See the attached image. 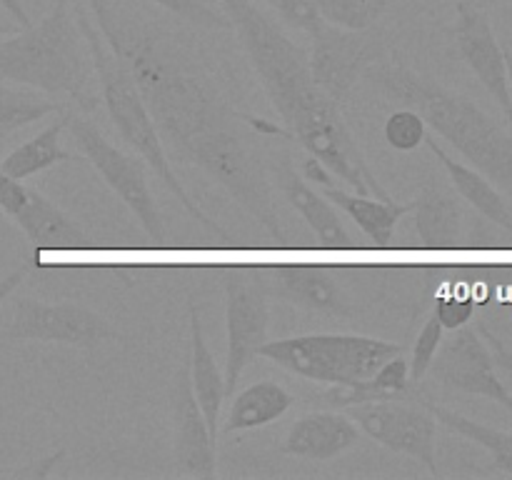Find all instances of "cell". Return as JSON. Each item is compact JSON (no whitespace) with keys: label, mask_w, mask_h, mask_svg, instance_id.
Masks as SVG:
<instances>
[{"label":"cell","mask_w":512,"mask_h":480,"mask_svg":"<svg viewBox=\"0 0 512 480\" xmlns=\"http://www.w3.org/2000/svg\"><path fill=\"white\" fill-rule=\"evenodd\" d=\"M98 30L138 83L168 158L195 165L223 185L230 198L283 245L273 180L258 143L245 130L243 113L160 30L120 18L115 5L108 23Z\"/></svg>","instance_id":"6da1fadb"},{"label":"cell","mask_w":512,"mask_h":480,"mask_svg":"<svg viewBox=\"0 0 512 480\" xmlns=\"http://www.w3.org/2000/svg\"><path fill=\"white\" fill-rule=\"evenodd\" d=\"M220 3L275 113L288 128V140H298L300 148L315 155L355 193L390 200V193L380 185L353 130L345 123L343 108L315 83L308 53L253 0Z\"/></svg>","instance_id":"7a4b0ae2"},{"label":"cell","mask_w":512,"mask_h":480,"mask_svg":"<svg viewBox=\"0 0 512 480\" xmlns=\"http://www.w3.org/2000/svg\"><path fill=\"white\" fill-rule=\"evenodd\" d=\"M363 80L418 110L428 128L448 140L475 170L493 180L512 200V133L475 100L415 73L405 63L380 60L365 70Z\"/></svg>","instance_id":"3957f363"},{"label":"cell","mask_w":512,"mask_h":480,"mask_svg":"<svg viewBox=\"0 0 512 480\" xmlns=\"http://www.w3.org/2000/svg\"><path fill=\"white\" fill-rule=\"evenodd\" d=\"M0 80L53 98L65 95L83 110L98 103L93 90L98 78L70 0H55L38 23L0 38Z\"/></svg>","instance_id":"277c9868"},{"label":"cell","mask_w":512,"mask_h":480,"mask_svg":"<svg viewBox=\"0 0 512 480\" xmlns=\"http://www.w3.org/2000/svg\"><path fill=\"white\" fill-rule=\"evenodd\" d=\"M75 20H78V28L80 33H83L85 45H88L90 60H93L100 98H103L105 110H108L110 120H113L120 138L140 155V160H145V165L153 170L155 178L163 180L165 188L175 195V200L183 205L185 213H188L200 228L208 230L210 235H215V238L223 240V243H230L233 238H230L228 230H225L218 220L210 218V215L195 203L193 195L180 185L178 175H175L173 170V160L168 158V150H165L163 140H160V133L158 128H155V120L153 115H150L148 103H145L135 78L130 75L128 65L123 63L120 55L113 53V48H110L108 40L103 38L98 25L90 20V15L85 13L80 5H75Z\"/></svg>","instance_id":"5b68a950"},{"label":"cell","mask_w":512,"mask_h":480,"mask_svg":"<svg viewBox=\"0 0 512 480\" xmlns=\"http://www.w3.org/2000/svg\"><path fill=\"white\" fill-rule=\"evenodd\" d=\"M403 353L390 340L355 333H310L295 338L268 340L258 358L280 365L298 378L320 385H353L368 380L385 360Z\"/></svg>","instance_id":"8992f818"},{"label":"cell","mask_w":512,"mask_h":480,"mask_svg":"<svg viewBox=\"0 0 512 480\" xmlns=\"http://www.w3.org/2000/svg\"><path fill=\"white\" fill-rule=\"evenodd\" d=\"M65 128L73 135L75 145L95 168V173L105 180L110 190L123 200L125 208L133 213L140 228L145 230L155 245L165 243V225L160 218L158 203L150 190L148 173H145L143 163L135 160L133 155L123 153L118 145L110 143L90 120L78 118V115H65Z\"/></svg>","instance_id":"52a82bcc"},{"label":"cell","mask_w":512,"mask_h":480,"mask_svg":"<svg viewBox=\"0 0 512 480\" xmlns=\"http://www.w3.org/2000/svg\"><path fill=\"white\" fill-rule=\"evenodd\" d=\"M225 398H233L240 375L258 360L260 348L268 343L270 298L258 278V268L225 270Z\"/></svg>","instance_id":"ba28073f"},{"label":"cell","mask_w":512,"mask_h":480,"mask_svg":"<svg viewBox=\"0 0 512 480\" xmlns=\"http://www.w3.org/2000/svg\"><path fill=\"white\" fill-rule=\"evenodd\" d=\"M310 50V73L330 100L343 108L353 93L355 83L363 80L370 65L385 60V43L380 35L365 30L340 28L323 23L313 35Z\"/></svg>","instance_id":"9c48e42d"},{"label":"cell","mask_w":512,"mask_h":480,"mask_svg":"<svg viewBox=\"0 0 512 480\" xmlns=\"http://www.w3.org/2000/svg\"><path fill=\"white\" fill-rule=\"evenodd\" d=\"M3 335L13 343H63L75 348H95L115 340L108 320L80 303H48L38 298H18L13 318Z\"/></svg>","instance_id":"30bf717a"},{"label":"cell","mask_w":512,"mask_h":480,"mask_svg":"<svg viewBox=\"0 0 512 480\" xmlns=\"http://www.w3.org/2000/svg\"><path fill=\"white\" fill-rule=\"evenodd\" d=\"M400 400L403 398L360 403L348 408V413L370 440L418 460L428 473L438 475V448H435L438 420L425 405L418 408Z\"/></svg>","instance_id":"8fae6325"},{"label":"cell","mask_w":512,"mask_h":480,"mask_svg":"<svg viewBox=\"0 0 512 480\" xmlns=\"http://www.w3.org/2000/svg\"><path fill=\"white\" fill-rule=\"evenodd\" d=\"M455 10H458V18L450 28L455 53L473 70L490 98L498 103L505 115V123L512 130V90L505 48L498 43L488 15L475 0H455Z\"/></svg>","instance_id":"7c38bea8"},{"label":"cell","mask_w":512,"mask_h":480,"mask_svg":"<svg viewBox=\"0 0 512 480\" xmlns=\"http://www.w3.org/2000/svg\"><path fill=\"white\" fill-rule=\"evenodd\" d=\"M495 368L498 365H495L493 353L485 345L480 330L463 325V328L453 330V338L448 340L443 353L435 355L430 370L445 388L493 400L512 413V393L498 378Z\"/></svg>","instance_id":"4fadbf2b"},{"label":"cell","mask_w":512,"mask_h":480,"mask_svg":"<svg viewBox=\"0 0 512 480\" xmlns=\"http://www.w3.org/2000/svg\"><path fill=\"white\" fill-rule=\"evenodd\" d=\"M173 463L175 473L190 478H215V435L210 433L208 420L195 400L193 380H190V358L175 373L173 388Z\"/></svg>","instance_id":"5bb4252c"},{"label":"cell","mask_w":512,"mask_h":480,"mask_svg":"<svg viewBox=\"0 0 512 480\" xmlns=\"http://www.w3.org/2000/svg\"><path fill=\"white\" fill-rule=\"evenodd\" d=\"M258 278L270 300L295 305L310 313L335 315V318L353 315L338 275L323 265H273V268H258Z\"/></svg>","instance_id":"9a60e30c"},{"label":"cell","mask_w":512,"mask_h":480,"mask_svg":"<svg viewBox=\"0 0 512 480\" xmlns=\"http://www.w3.org/2000/svg\"><path fill=\"white\" fill-rule=\"evenodd\" d=\"M303 178L320 185L325 198H328L335 208L343 210V213L363 230L365 238H368L375 248H390L395 240V228H398V223L413 210V203H395L393 198L383 200L375 198V195L343 190L340 185L333 183V173H330L315 155L305 158Z\"/></svg>","instance_id":"2e32d148"},{"label":"cell","mask_w":512,"mask_h":480,"mask_svg":"<svg viewBox=\"0 0 512 480\" xmlns=\"http://www.w3.org/2000/svg\"><path fill=\"white\" fill-rule=\"evenodd\" d=\"M358 440L360 428L350 415L338 413V410H320V413H308L295 420L280 450L290 458L328 463L353 448Z\"/></svg>","instance_id":"e0dca14e"},{"label":"cell","mask_w":512,"mask_h":480,"mask_svg":"<svg viewBox=\"0 0 512 480\" xmlns=\"http://www.w3.org/2000/svg\"><path fill=\"white\" fill-rule=\"evenodd\" d=\"M273 178L285 203H288L290 208L305 220V225L313 230L320 248H333V250L353 248L355 245L353 238H350V233L345 230L335 205L330 203L323 193H318L308 180L300 178L288 160L275 165Z\"/></svg>","instance_id":"ac0fdd59"},{"label":"cell","mask_w":512,"mask_h":480,"mask_svg":"<svg viewBox=\"0 0 512 480\" xmlns=\"http://www.w3.org/2000/svg\"><path fill=\"white\" fill-rule=\"evenodd\" d=\"M13 223L23 230L35 250H75L88 245L85 230L35 188H30L28 203L15 215Z\"/></svg>","instance_id":"d6986e66"},{"label":"cell","mask_w":512,"mask_h":480,"mask_svg":"<svg viewBox=\"0 0 512 480\" xmlns=\"http://www.w3.org/2000/svg\"><path fill=\"white\" fill-rule=\"evenodd\" d=\"M413 223L420 245L430 250L458 248L463 240V208L453 193L440 185H425L413 200Z\"/></svg>","instance_id":"ffe728a7"},{"label":"cell","mask_w":512,"mask_h":480,"mask_svg":"<svg viewBox=\"0 0 512 480\" xmlns=\"http://www.w3.org/2000/svg\"><path fill=\"white\" fill-rule=\"evenodd\" d=\"M423 145H428L430 153L440 160V165L445 168V173H448L450 183L458 190L460 198L468 200L485 220H490V223L498 225V228H503L505 233L512 235V210L510 205L505 203V195L500 193L498 185H495L493 180L485 178V175L480 173V170H475L473 165L460 163L453 155L445 153L443 145L435 138H430V135L425 138Z\"/></svg>","instance_id":"44dd1931"},{"label":"cell","mask_w":512,"mask_h":480,"mask_svg":"<svg viewBox=\"0 0 512 480\" xmlns=\"http://www.w3.org/2000/svg\"><path fill=\"white\" fill-rule=\"evenodd\" d=\"M188 320H190V380H193L195 400L208 420L210 433L218 435L220 408L225 400V375L220 373L215 363V353L208 348V340L203 333V320H200L198 303L193 295L188 298Z\"/></svg>","instance_id":"7402d4cb"},{"label":"cell","mask_w":512,"mask_h":480,"mask_svg":"<svg viewBox=\"0 0 512 480\" xmlns=\"http://www.w3.org/2000/svg\"><path fill=\"white\" fill-rule=\"evenodd\" d=\"M295 398L288 388L275 380H258L243 393L233 395V405L225 418L223 433H243V430L265 428L283 418L293 408Z\"/></svg>","instance_id":"603a6c76"},{"label":"cell","mask_w":512,"mask_h":480,"mask_svg":"<svg viewBox=\"0 0 512 480\" xmlns=\"http://www.w3.org/2000/svg\"><path fill=\"white\" fill-rule=\"evenodd\" d=\"M410 368L408 360L403 355L385 360L368 380L353 385V388H340V385H330L320 398L323 403L333 405V408H353L360 403H373V400H395L405 398L410 390Z\"/></svg>","instance_id":"cb8c5ba5"},{"label":"cell","mask_w":512,"mask_h":480,"mask_svg":"<svg viewBox=\"0 0 512 480\" xmlns=\"http://www.w3.org/2000/svg\"><path fill=\"white\" fill-rule=\"evenodd\" d=\"M65 130V115L50 123L48 128L40 130L35 138L25 140L15 150H10L3 160H0V173L15 180H28L33 175L43 173V170L53 168L58 163H70L75 155L63 148L60 143V133Z\"/></svg>","instance_id":"d4e9b609"},{"label":"cell","mask_w":512,"mask_h":480,"mask_svg":"<svg viewBox=\"0 0 512 480\" xmlns=\"http://www.w3.org/2000/svg\"><path fill=\"white\" fill-rule=\"evenodd\" d=\"M430 413L435 415L438 423H443L445 428H450L453 433L463 435L465 440H473L475 445L485 448L493 458V465L498 470H503L505 475H512V433L508 430L493 428V425L478 423V420L468 418L463 413H455V410L445 408V405H435L430 400H420Z\"/></svg>","instance_id":"484cf974"},{"label":"cell","mask_w":512,"mask_h":480,"mask_svg":"<svg viewBox=\"0 0 512 480\" xmlns=\"http://www.w3.org/2000/svg\"><path fill=\"white\" fill-rule=\"evenodd\" d=\"M53 113H60V105L53 103V100L38 98L33 93L8 88V85L0 83V140Z\"/></svg>","instance_id":"4316f807"},{"label":"cell","mask_w":512,"mask_h":480,"mask_svg":"<svg viewBox=\"0 0 512 480\" xmlns=\"http://www.w3.org/2000/svg\"><path fill=\"white\" fill-rule=\"evenodd\" d=\"M395 0H315L325 23L350 30H365L393 5Z\"/></svg>","instance_id":"83f0119b"},{"label":"cell","mask_w":512,"mask_h":480,"mask_svg":"<svg viewBox=\"0 0 512 480\" xmlns=\"http://www.w3.org/2000/svg\"><path fill=\"white\" fill-rule=\"evenodd\" d=\"M383 135L390 148L400 150V153H410V150L420 148L425 143V138H428V123H425L418 110L405 105V108L388 115Z\"/></svg>","instance_id":"f1b7e54d"},{"label":"cell","mask_w":512,"mask_h":480,"mask_svg":"<svg viewBox=\"0 0 512 480\" xmlns=\"http://www.w3.org/2000/svg\"><path fill=\"white\" fill-rule=\"evenodd\" d=\"M443 333L445 328L440 325V320L435 318V315H430L423 323V328H420L418 338H415L413 358H410L408 363L410 383H420V380L430 373L435 355H438L440 345H443Z\"/></svg>","instance_id":"f546056e"},{"label":"cell","mask_w":512,"mask_h":480,"mask_svg":"<svg viewBox=\"0 0 512 480\" xmlns=\"http://www.w3.org/2000/svg\"><path fill=\"white\" fill-rule=\"evenodd\" d=\"M143 3L168 10L170 15L190 25H198V28H230L228 15H220L218 10L205 5L203 0H143Z\"/></svg>","instance_id":"4dcf8cb0"},{"label":"cell","mask_w":512,"mask_h":480,"mask_svg":"<svg viewBox=\"0 0 512 480\" xmlns=\"http://www.w3.org/2000/svg\"><path fill=\"white\" fill-rule=\"evenodd\" d=\"M280 18L293 28L303 30V33L313 35L320 25L325 23L318 13L315 0H265Z\"/></svg>","instance_id":"1f68e13d"},{"label":"cell","mask_w":512,"mask_h":480,"mask_svg":"<svg viewBox=\"0 0 512 480\" xmlns=\"http://www.w3.org/2000/svg\"><path fill=\"white\" fill-rule=\"evenodd\" d=\"M435 318L440 320L445 330H458L463 325H470V320L475 318V300L473 298H438L435 300Z\"/></svg>","instance_id":"d6a6232c"},{"label":"cell","mask_w":512,"mask_h":480,"mask_svg":"<svg viewBox=\"0 0 512 480\" xmlns=\"http://www.w3.org/2000/svg\"><path fill=\"white\" fill-rule=\"evenodd\" d=\"M28 193L30 188L23 185V180L8 178V175L0 173V213L13 220L23 210V205L28 203Z\"/></svg>","instance_id":"836d02e7"},{"label":"cell","mask_w":512,"mask_h":480,"mask_svg":"<svg viewBox=\"0 0 512 480\" xmlns=\"http://www.w3.org/2000/svg\"><path fill=\"white\" fill-rule=\"evenodd\" d=\"M478 330H480V335H483V338L488 340L490 348H493L495 365H498V368H503V370H508V373H512V353H510L508 348H505L503 340H500L498 335L493 333V330L485 328V325H478Z\"/></svg>","instance_id":"e575fe53"},{"label":"cell","mask_w":512,"mask_h":480,"mask_svg":"<svg viewBox=\"0 0 512 480\" xmlns=\"http://www.w3.org/2000/svg\"><path fill=\"white\" fill-rule=\"evenodd\" d=\"M60 458H63V450H58L55 455H48V458H43L40 463H30V465H25V468L13 470L10 475H13V478H48L50 470L58 465Z\"/></svg>","instance_id":"d590c367"},{"label":"cell","mask_w":512,"mask_h":480,"mask_svg":"<svg viewBox=\"0 0 512 480\" xmlns=\"http://www.w3.org/2000/svg\"><path fill=\"white\" fill-rule=\"evenodd\" d=\"M28 270H30V265L25 263V265H20V268L10 270L5 278H0V305H3L5 300L15 293V290H18V285L23 283L25 275H28Z\"/></svg>","instance_id":"8d00e7d4"},{"label":"cell","mask_w":512,"mask_h":480,"mask_svg":"<svg viewBox=\"0 0 512 480\" xmlns=\"http://www.w3.org/2000/svg\"><path fill=\"white\" fill-rule=\"evenodd\" d=\"M0 8H3L5 13H8L10 18L20 25V28H28V25L33 23L30 13L25 10V0H0Z\"/></svg>","instance_id":"74e56055"},{"label":"cell","mask_w":512,"mask_h":480,"mask_svg":"<svg viewBox=\"0 0 512 480\" xmlns=\"http://www.w3.org/2000/svg\"><path fill=\"white\" fill-rule=\"evenodd\" d=\"M85 3L93 10L95 25H103L105 20L110 18V10H113V3H110V0H85Z\"/></svg>","instance_id":"f35d334b"},{"label":"cell","mask_w":512,"mask_h":480,"mask_svg":"<svg viewBox=\"0 0 512 480\" xmlns=\"http://www.w3.org/2000/svg\"><path fill=\"white\" fill-rule=\"evenodd\" d=\"M478 5H512V0H475Z\"/></svg>","instance_id":"ab89813d"},{"label":"cell","mask_w":512,"mask_h":480,"mask_svg":"<svg viewBox=\"0 0 512 480\" xmlns=\"http://www.w3.org/2000/svg\"><path fill=\"white\" fill-rule=\"evenodd\" d=\"M505 63H508V75H510V90H512V53L505 48Z\"/></svg>","instance_id":"60d3db41"},{"label":"cell","mask_w":512,"mask_h":480,"mask_svg":"<svg viewBox=\"0 0 512 480\" xmlns=\"http://www.w3.org/2000/svg\"><path fill=\"white\" fill-rule=\"evenodd\" d=\"M8 33H13V28H10V25H0V38H3V35H8Z\"/></svg>","instance_id":"b9f144b4"},{"label":"cell","mask_w":512,"mask_h":480,"mask_svg":"<svg viewBox=\"0 0 512 480\" xmlns=\"http://www.w3.org/2000/svg\"><path fill=\"white\" fill-rule=\"evenodd\" d=\"M453 3H455V0H453Z\"/></svg>","instance_id":"7bdbcfd3"}]
</instances>
